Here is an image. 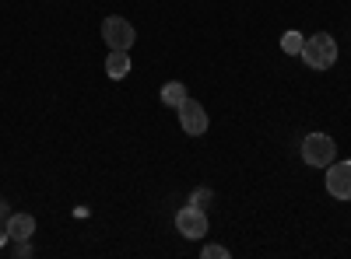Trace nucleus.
<instances>
[{
    "mask_svg": "<svg viewBox=\"0 0 351 259\" xmlns=\"http://www.w3.org/2000/svg\"><path fill=\"white\" fill-rule=\"evenodd\" d=\"M14 256H32V245H28V242H14Z\"/></svg>",
    "mask_w": 351,
    "mask_h": 259,
    "instance_id": "nucleus-13",
    "label": "nucleus"
},
{
    "mask_svg": "<svg viewBox=\"0 0 351 259\" xmlns=\"http://www.w3.org/2000/svg\"><path fill=\"white\" fill-rule=\"evenodd\" d=\"M8 242H11V238H8V228L0 224V245H8Z\"/></svg>",
    "mask_w": 351,
    "mask_h": 259,
    "instance_id": "nucleus-15",
    "label": "nucleus"
},
{
    "mask_svg": "<svg viewBox=\"0 0 351 259\" xmlns=\"http://www.w3.org/2000/svg\"><path fill=\"white\" fill-rule=\"evenodd\" d=\"M4 228H8V238H11V242H28V238L36 235V217L25 214V210H18V214L8 217Z\"/></svg>",
    "mask_w": 351,
    "mask_h": 259,
    "instance_id": "nucleus-7",
    "label": "nucleus"
},
{
    "mask_svg": "<svg viewBox=\"0 0 351 259\" xmlns=\"http://www.w3.org/2000/svg\"><path fill=\"white\" fill-rule=\"evenodd\" d=\"M299 56L306 60V67H313V70H330L337 64V39L330 32H316V36H309L302 42Z\"/></svg>",
    "mask_w": 351,
    "mask_h": 259,
    "instance_id": "nucleus-1",
    "label": "nucleus"
},
{
    "mask_svg": "<svg viewBox=\"0 0 351 259\" xmlns=\"http://www.w3.org/2000/svg\"><path fill=\"white\" fill-rule=\"evenodd\" d=\"M302 42H306V36H299V32H285V36H281V49H285L288 56H299V53H302Z\"/></svg>",
    "mask_w": 351,
    "mask_h": 259,
    "instance_id": "nucleus-10",
    "label": "nucleus"
},
{
    "mask_svg": "<svg viewBox=\"0 0 351 259\" xmlns=\"http://www.w3.org/2000/svg\"><path fill=\"white\" fill-rule=\"evenodd\" d=\"M176 228H180L183 238H204L208 235V214H204V207L190 204V207H183L180 214H176Z\"/></svg>",
    "mask_w": 351,
    "mask_h": 259,
    "instance_id": "nucleus-4",
    "label": "nucleus"
},
{
    "mask_svg": "<svg viewBox=\"0 0 351 259\" xmlns=\"http://www.w3.org/2000/svg\"><path fill=\"white\" fill-rule=\"evenodd\" d=\"M180 126L190 133V137H200V133H208V112H204V105L197 98H186L180 105Z\"/></svg>",
    "mask_w": 351,
    "mask_h": 259,
    "instance_id": "nucleus-6",
    "label": "nucleus"
},
{
    "mask_svg": "<svg viewBox=\"0 0 351 259\" xmlns=\"http://www.w3.org/2000/svg\"><path fill=\"white\" fill-rule=\"evenodd\" d=\"M186 98H190V95H186V84H183V81H169V84H162V105L180 109Z\"/></svg>",
    "mask_w": 351,
    "mask_h": 259,
    "instance_id": "nucleus-9",
    "label": "nucleus"
},
{
    "mask_svg": "<svg viewBox=\"0 0 351 259\" xmlns=\"http://www.w3.org/2000/svg\"><path fill=\"white\" fill-rule=\"evenodd\" d=\"M106 74H109L112 81H123V77L130 74V56H127V49H109Z\"/></svg>",
    "mask_w": 351,
    "mask_h": 259,
    "instance_id": "nucleus-8",
    "label": "nucleus"
},
{
    "mask_svg": "<svg viewBox=\"0 0 351 259\" xmlns=\"http://www.w3.org/2000/svg\"><path fill=\"white\" fill-rule=\"evenodd\" d=\"M334 154H337V144L327 133H309L302 140V161L313 165V168H327L334 161Z\"/></svg>",
    "mask_w": 351,
    "mask_h": 259,
    "instance_id": "nucleus-2",
    "label": "nucleus"
},
{
    "mask_svg": "<svg viewBox=\"0 0 351 259\" xmlns=\"http://www.w3.org/2000/svg\"><path fill=\"white\" fill-rule=\"evenodd\" d=\"M8 217H11L8 214V200H0V224H8Z\"/></svg>",
    "mask_w": 351,
    "mask_h": 259,
    "instance_id": "nucleus-14",
    "label": "nucleus"
},
{
    "mask_svg": "<svg viewBox=\"0 0 351 259\" xmlns=\"http://www.w3.org/2000/svg\"><path fill=\"white\" fill-rule=\"evenodd\" d=\"M215 200V193L211 189H193V196H190V204H197V207H208Z\"/></svg>",
    "mask_w": 351,
    "mask_h": 259,
    "instance_id": "nucleus-12",
    "label": "nucleus"
},
{
    "mask_svg": "<svg viewBox=\"0 0 351 259\" xmlns=\"http://www.w3.org/2000/svg\"><path fill=\"white\" fill-rule=\"evenodd\" d=\"M102 39H106L109 49H127V53H130V46L137 42V32H134V25H130L127 18L109 14V18L102 21Z\"/></svg>",
    "mask_w": 351,
    "mask_h": 259,
    "instance_id": "nucleus-3",
    "label": "nucleus"
},
{
    "mask_svg": "<svg viewBox=\"0 0 351 259\" xmlns=\"http://www.w3.org/2000/svg\"><path fill=\"white\" fill-rule=\"evenodd\" d=\"M327 193L334 200H351V161L327 165Z\"/></svg>",
    "mask_w": 351,
    "mask_h": 259,
    "instance_id": "nucleus-5",
    "label": "nucleus"
},
{
    "mask_svg": "<svg viewBox=\"0 0 351 259\" xmlns=\"http://www.w3.org/2000/svg\"><path fill=\"white\" fill-rule=\"evenodd\" d=\"M200 259H228V249L225 245H215V242H204Z\"/></svg>",
    "mask_w": 351,
    "mask_h": 259,
    "instance_id": "nucleus-11",
    "label": "nucleus"
}]
</instances>
